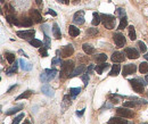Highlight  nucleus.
I'll return each instance as SVG.
<instances>
[{"instance_id": "nucleus-31", "label": "nucleus", "mask_w": 148, "mask_h": 124, "mask_svg": "<svg viewBox=\"0 0 148 124\" xmlns=\"http://www.w3.org/2000/svg\"><path fill=\"white\" fill-rule=\"evenodd\" d=\"M17 68H18V65H17V63L15 62V65H13L11 68L6 69V74H7V75H11V74H14V73L17 71Z\"/></svg>"}, {"instance_id": "nucleus-43", "label": "nucleus", "mask_w": 148, "mask_h": 124, "mask_svg": "<svg viewBox=\"0 0 148 124\" xmlns=\"http://www.w3.org/2000/svg\"><path fill=\"white\" fill-rule=\"evenodd\" d=\"M116 13H118V16H121V17H124V16H125V10L122 9V8H118V9H116Z\"/></svg>"}, {"instance_id": "nucleus-17", "label": "nucleus", "mask_w": 148, "mask_h": 124, "mask_svg": "<svg viewBox=\"0 0 148 124\" xmlns=\"http://www.w3.org/2000/svg\"><path fill=\"white\" fill-rule=\"evenodd\" d=\"M82 48H83V50H84V53H86L87 55H92V54H95V51H96V49H95L91 44H88V43H83Z\"/></svg>"}, {"instance_id": "nucleus-52", "label": "nucleus", "mask_w": 148, "mask_h": 124, "mask_svg": "<svg viewBox=\"0 0 148 124\" xmlns=\"http://www.w3.org/2000/svg\"><path fill=\"white\" fill-rule=\"evenodd\" d=\"M144 57H145V59H147V61H148V53H146V54H145V56H144Z\"/></svg>"}, {"instance_id": "nucleus-42", "label": "nucleus", "mask_w": 148, "mask_h": 124, "mask_svg": "<svg viewBox=\"0 0 148 124\" xmlns=\"http://www.w3.org/2000/svg\"><path fill=\"white\" fill-rule=\"evenodd\" d=\"M98 33V30L97 29H88L87 30V34L88 35H96Z\"/></svg>"}, {"instance_id": "nucleus-20", "label": "nucleus", "mask_w": 148, "mask_h": 124, "mask_svg": "<svg viewBox=\"0 0 148 124\" xmlns=\"http://www.w3.org/2000/svg\"><path fill=\"white\" fill-rule=\"evenodd\" d=\"M92 17H93V18H92L91 24H92L93 26H97V25H98V24L101 22V17H100V15H99L98 13H96V11L92 14Z\"/></svg>"}, {"instance_id": "nucleus-46", "label": "nucleus", "mask_w": 148, "mask_h": 124, "mask_svg": "<svg viewBox=\"0 0 148 124\" xmlns=\"http://www.w3.org/2000/svg\"><path fill=\"white\" fill-rule=\"evenodd\" d=\"M41 30L45 32V34H48L49 33V26L48 25H42L41 26Z\"/></svg>"}, {"instance_id": "nucleus-35", "label": "nucleus", "mask_w": 148, "mask_h": 124, "mask_svg": "<svg viewBox=\"0 0 148 124\" xmlns=\"http://www.w3.org/2000/svg\"><path fill=\"white\" fill-rule=\"evenodd\" d=\"M138 47H139V49H140V51L141 53H146V50H147V47H146V44L143 42V41H138Z\"/></svg>"}, {"instance_id": "nucleus-18", "label": "nucleus", "mask_w": 148, "mask_h": 124, "mask_svg": "<svg viewBox=\"0 0 148 124\" xmlns=\"http://www.w3.org/2000/svg\"><path fill=\"white\" fill-rule=\"evenodd\" d=\"M18 62H20V64H21V67H22V69H23V71L29 72V71H31V69H32V67H33V66H32V64L25 62L24 59H20Z\"/></svg>"}, {"instance_id": "nucleus-16", "label": "nucleus", "mask_w": 148, "mask_h": 124, "mask_svg": "<svg viewBox=\"0 0 148 124\" xmlns=\"http://www.w3.org/2000/svg\"><path fill=\"white\" fill-rule=\"evenodd\" d=\"M109 124H131L129 123L124 117H112L109 120Z\"/></svg>"}, {"instance_id": "nucleus-34", "label": "nucleus", "mask_w": 148, "mask_h": 124, "mask_svg": "<svg viewBox=\"0 0 148 124\" xmlns=\"http://www.w3.org/2000/svg\"><path fill=\"white\" fill-rule=\"evenodd\" d=\"M81 92V88H71L70 89V94L74 98L75 96H78L79 93Z\"/></svg>"}, {"instance_id": "nucleus-30", "label": "nucleus", "mask_w": 148, "mask_h": 124, "mask_svg": "<svg viewBox=\"0 0 148 124\" xmlns=\"http://www.w3.org/2000/svg\"><path fill=\"white\" fill-rule=\"evenodd\" d=\"M129 36H130V39H131L132 41H133V40H136V38H137L133 25H130V26H129Z\"/></svg>"}, {"instance_id": "nucleus-39", "label": "nucleus", "mask_w": 148, "mask_h": 124, "mask_svg": "<svg viewBox=\"0 0 148 124\" xmlns=\"http://www.w3.org/2000/svg\"><path fill=\"white\" fill-rule=\"evenodd\" d=\"M39 53H40V55H41L42 57H47V56H48V51H47V48H46V47L40 48V49H39Z\"/></svg>"}, {"instance_id": "nucleus-55", "label": "nucleus", "mask_w": 148, "mask_h": 124, "mask_svg": "<svg viewBox=\"0 0 148 124\" xmlns=\"http://www.w3.org/2000/svg\"><path fill=\"white\" fill-rule=\"evenodd\" d=\"M73 2H75V3H76V2H80V0H73Z\"/></svg>"}, {"instance_id": "nucleus-1", "label": "nucleus", "mask_w": 148, "mask_h": 124, "mask_svg": "<svg viewBox=\"0 0 148 124\" xmlns=\"http://www.w3.org/2000/svg\"><path fill=\"white\" fill-rule=\"evenodd\" d=\"M73 71H74V63L72 62V61H66L65 63L61 64V67H60V78H63V79L70 78Z\"/></svg>"}, {"instance_id": "nucleus-8", "label": "nucleus", "mask_w": 148, "mask_h": 124, "mask_svg": "<svg viewBox=\"0 0 148 124\" xmlns=\"http://www.w3.org/2000/svg\"><path fill=\"white\" fill-rule=\"evenodd\" d=\"M30 15H31V18L33 20V22H34V23H41V22L43 21V18H42L41 14H40V13H39V10H36V9H31Z\"/></svg>"}, {"instance_id": "nucleus-2", "label": "nucleus", "mask_w": 148, "mask_h": 124, "mask_svg": "<svg viewBox=\"0 0 148 124\" xmlns=\"http://www.w3.org/2000/svg\"><path fill=\"white\" fill-rule=\"evenodd\" d=\"M130 83L133 88V90L138 93H143L145 91V86H147V81L143 80V79H133L130 80Z\"/></svg>"}, {"instance_id": "nucleus-56", "label": "nucleus", "mask_w": 148, "mask_h": 124, "mask_svg": "<svg viewBox=\"0 0 148 124\" xmlns=\"http://www.w3.org/2000/svg\"><path fill=\"white\" fill-rule=\"evenodd\" d=\"M59 2H63V3H65V2H64V0H58Z\"/></svg>"}, {"instance_id": "nucleus-36", "label": "nucleus", "mask_w": 148, "mask_h": 124, "mask_svg": "<svg viewBox=\"0 0 148 124\" xmlns=\"http://www.w3.org/2000/svg\"><path fill=\"white\" fill-rule=\"evenodd\" d=\"M40 80H41V82H43V83L49 82V81H48V76H47V74H46V72H45V71H43V72H41V74H40Z\"/></svg>"}, {"instance_id": "nucleus-48", "label": "nucleus", "mask_w": 148, "mask_h": 124, "mask_svg": "<svg viewBox=\"0 0 148 124\" xmlns=\"http://www.w3.org/2000/svg\"><path fill=\"white\" fill-rule=\"evenodd\" d=\"M16 88H17V86H16V84H15V86H13V87H10V88L7 90V93H10L14 89H16Z\"/></svg>"}, {"instance_id": "nucleus-13", "label": "nucleus", "mask_w": 148, "mask_h": 124, "mask_svg": "<svg viewBox=\"0 0 148 124\" xmlns=\"http://www.w3.org/2000/svg\"><path fill=\"white\" fill-rule=\"evenodd\" d=\"M41 91H42V93H43V94H46V96H48V97H54V94H55L54 89H51V87H49L48 84L42 86Z\"/></svg>"}, {"instance_id": "nucleus-22", "label": "nucleus", "mask_w": 148, "mask_h": 124, "mask_svg": "<svg viewBox=\"0 0 148 124\" xmlns=\"http://www.w3.org/2000/svg\"><path fill=\"white\" fill-rule=\"evenodd\" d=\"M53 34H54V36H55L56 39H60V36H61V34H60V29L58 28L57 23H54V25H53Z\"/></svg>"}, {"instance_id": "nucleus-47", "label": "nucleus", "mask_w": 148, "mask_h": 124, "mask_svg": "<svg viewBox=\"0 0 148 124\" xmlns=\"http://www.w3.org/2000/svg\"><path fill=\"white\" fill-rule=\"evenodd\" d=\"M93 71V65H89V67L87 68V74H91Z\"/></svg>"}, {"instance_id": "nucleus-3", "label": "nucleus", "mask_w": 148, "mask_h": 124, "mask_svg": "<svg viewBox=\"0 0 148 124\" xmlns=\"http://www.w3.org/2000/svg\"><path fill=\"white\" fill-rule=\"evenodd\" d=\"M100 17H101V23L106 29H108V30L114 29V26H115V17L114 16L108 15V14H101Z\"/></svg>"}, {"instance_id": "nucleus-38", "label": "nucleus", "mask_w": 148, "mask_h": 124, "mask_svg": "<svg viewBox=\"0 0 148 124\" xmlns=\"http://www.w3.org/2000/svg\"><path fill=\"white\" fill-rule=\"evenodd\" d=\"M22 119H24V114H23V113H22V114H20L18 116H16V117L14 119V121H13V123L11 124H18L20 122H21V120H22Z\"/></svg>"}, {"instance_id": "nucleus-37", "label": "nucleus", "mask_w": 148, "mask_h": 124, "mask_svg": "<svg viewBox=\"0 0 148 124\" xmlns=\"http://www.w3.org/2000/svg\"><path fill=\"white\" fill-rule=\"evenodd\" d=\"M137 104L132 100V101H125L124 104H123V107H128V108H133L134 106H136Z\"/></svg>"}, {"instance_id": "nucleus-24", "label": "nucleus", "mask_w": 148, "mask_h": 124, "mask_svg": "<svg viewBox=\"0 0 148 124\" xmlns=\"http://www.w3.org/2000/svg\"><path fill=\"white\" fill-rule=\"evenodd\" d=\"M106 59H107V55L106 54H98L96 57H95V61L97 63H105L106 62Z\"/></svg>"}, {"instance_id": "nucleus-59", "label": "nucleus", "mask_w": 148, "mask_h": 124, "mask_svg": "<svg viewBox=\"0 0 148 124\" xmlns=\"http://www.w3.org/2000/svg\"><path fill=\"white\" fill-rule=\"evenodd\" d=\"M143 124H148V123H143Z\"/></svg>"}, {"instance_id": "nucleus-60", "label": "nucleus", "mask_w": 148, "mask_h": 124, "mask_svg": "<svg viewBox=\"0 0 148 124\" xmlns=\"http://www.w3.org/2000/svg\"><path fill=\"white\" fill-rule=\"evenodd\" d=\"M147 96H148V92H147Z\"/></svg>"}, {"instance_id": "nucleus-6", "label": "nucleus", "mask_w": 148, "mask_h": 124, "mask_svg": "<svg viewBox=\"0 0 148 124\" xmlns=\"http://www.w3.org/2000/svg\"><path fill=\"white\" fill-rule=\"evenodd\" d=\"M136 71H137V65H134V64H128V65H124L123 71H122V73H123L122 75L123 76H128L130 74H134Z\"/></svg>"}, {"instance_id": "nucleus-57", "label": "nucleus", "mask_w": 148, "mask_h": 124, "mask_svg": "<svg viewBox=\"0 0 148 124\" xmlns=\"http://www.w3.org/2000/svg\"><path fill=\"white\" fill-rule=\"evenodd\" d=\"M146 81H147V82H148V75H147V76H146Z\"/></svg>"}, {"instance_id": "nucleus-9", "label": "nucleus", "mask_w": 148, "mask_h": 124, "mask_svg": "<svg viewBox=\"0 0 148 124\" xmlns=\"http://www.w3.org/2000/svg\"><path fill=\"white\" fill-rule=\"evenodd\" d=\"M73 53H74V48H73V46H72V44H67V46H65V47L61 49V51H60L61 57H64V58L70 57Z\"/></svg>"}, {"instance_id": "nucleus-25", "label": "nucleus", "mask_w": 148, "mask_h": 124, "mask_svg": "<svg viewBox=\"0 0 148 124\" xmlns=\"http://www.w3.org/2000/svg\"><path fill=\"white\" fill-rule=\"evenodd\" d=\"M23 108V106L21 105V106H16V107H13V108H10L9 111H7L6 112V116H9V115H13V114H15V113H17L18 111H21Z\"/></svg>"}, {"instance_id": "nucleus-10", "label": "nucleus", "mask_w": 148, "mask_h": 124, "mask_svg": "<svg viewBox=\"0 0 148 124\" xmlns=\"http://www.w3.org/2000/svg\"><path fill=\"white\" fill-rule=\"evenodd\" d=\"M125 55L130 59H137V58H139V53L134 48H125Z\"/></svg>"}, {"instance_id": "nucleus-50", "label": "nucleus", "mask_w": 148, "mask_h": 124, "mask_svg": "<svg viewBox=\"0 0 148 124\" xmlns=\"http://www.w3.org/2000/svg\"><path fill=\"white\" fill-rule=\"evenodd\" d=\"M84 111H86V109H82V111H80V112L78 111V112H76V115H78V116H82V115L84 114Z\"/></svg>"}, {"instance_id": "nucleus-5", "label": "nucleus", "mask_w": 148, "mask_h": 124, "mask_svg": "<svg viewBox=\"0 0 148 124\" xmlns=\"http://www.w3.org/2000/svg\"><path fill=\"white\" fill-rule=\"evenodd\" d=\"M113 40H114L116 47H118V48H122L125 44V38L121 32H116L113 34Z\"/></svg>"}, {"instance_id": "nucleus-54", "label": "nucleus", "mask_w": 148, "mask_h": 124, "mask_svg": "<svg viewBox=\"0 0 148 124\" xmlns=\"http://www.w3.org/2000/svg\"><path fill=\"white\" fill-rule=\"evenodd\" d=\"M23 124H31L30 123V121H28V120H26V121H24V123Z\"/></svg>"}, {"instance_id": "nucleus-26", "label": "nucleus", "mask_w": 148, "mask_h": 124, "mask_svg": "<svg viewBox=\"0 0 148 124\" xmlns=\"http://www.w3.org/2000/svg\"><path fill=\"white\" fill-rule=\"evenodd\" d=\"M33 24V20L32 18H29V17H24L21 22V25L20 26H31Z\"/></svg>"}, {"instance_id": "nucleus-29", "label": "nucleus", "mask_w": 148, "mask_h": 124, "mask_svg": "<svg viewBox=\"0 0 148 124\" xmlns=\"http://www.w3.org/2000/svg\"><path fill=\"white\" fill-rule=\"evenodd\" d=\"M30 44L35 47V48H40L42 46V41H40L38 39H32V40H30Z\"/></svg>"}, {"instance_id": "nucleus-58", "label": "nucleus", "mask_w": 148, "mask_h": 124, "mask_svg": "<svg viewBox=\"0 0 148 124\" xmlns=\"http://www.w3.org/2000/svg\"><path fill=\"white\" fill-rule=\"evenodd\" d=\"M1 2H3V0H1Z\"/></svg>"}, {"instance_id": "nucleus-11", "label": "nucleus", "mask_w": 148, "mask_h": 124, "mask_svg": "<svg viewBox=\"0 0 148 124\" xmlns=\"http://www.w3.org/2000/svg\"><path fill=\"white\" fill-rule=\"evenodd\" d=\"M20 38H22V39H32L33 36H34V34H35V32L34 30H28V31H17L16 33Z\"/></svg>"}, {"instance_id": "nucleus-53", "label": "nucleus", "mask_w": 148, "mask_h": 124, "mask_svg": "<svg viewBox=\"0 0 148 124\" xmlns=\"http://www.w3.org/2000/svg\"><path fill=\"white\" fill-rule=\"evenodd\" d=\"M64 2H65L66 5H68V3H70V0H64Z\"/></svg>"}, {"instance_id": "nucleus-19", "label": "nucleus", "mask_w": 148, "mask_h": 124, "mask_svg": "<svg viewBox=\"0 0 148 124\" xmlns=\"http://www.w3.org/2000/svg\"><path fill=\"white\" fill-rule=\"evenodd\" d=\"M68 33H70V35H71V36L75 38V36H78V35H79L80 30H79L76 26H74V25H70V26H68Z\"/></svg>"}, {"instance_id": "nucleus-12", "label": "nucleus", "mask_w": 148, "mask_h": 124, "mask_svg": "<svg viewBox=\"0 0 148 124\" xmlns=\"http://www.w3.org/2000/svg\"><path fill=\"white\" fill-rule=\"evenodd\" d=\"M124 54L123 53H120V51H115L113 53V55L111 56V59L113 63H121L124 61Z\"/></svg>"}, {"instance_id": "nucleus-15", "label": "nucleus", "mask_w": 148, "mask_h": 124, "mask_svg": "<svg viewBox=\"0 0 148 124\" xmlns=\"http://www.w3.org/2000/svg\"><path fill=\"white\" fill-rule=\"evenodd\" d=\"M45 72H46V74H47V76H48V81L54 80V79H55V76H56V74L58 73L56 68H53V69L47 68V69H45Z\"/></svg>"}, {"instance_id": "nucleus-4", "label": "nucleus", "mask_w": 148, "mask_h": 124, "mask_svg": "<svg viewBox=\"0 0 148 124\" xmlns=\"http://www.w3.org/2000/svg\"><path fill=\"white\" fill-rule=\"evenodd\" d=\"M116 114L121 117H124V119H132L133 117V111H130L128 107H120L116 108Z\"/></svg>"}, {"instance_id": "nucleus-44", "label": "nucleus", "mask_w": 148, "mask_h": 124, "mask_svg": "<svg viewBox=\"0 0 148 124\" xmlns=\"http://www.w3.org/2000/svg\"><path fill=\"white\" fill-rule=\"evenodd\" d=\"M89 80H90V78H89V75H88V74H86V75H83V76H82V81H83V83H84V86H88Z\"/></svg>"}, {"instance_id": "nucleus-27", "label": "nucleus", "mask_w": 148, "mask_h": 124, "mask_svg": "<svg viewBox=\"0 0 148 124\" xmlns=\"http://www.w3.org/2000/svg\"><path fill=\"white\" fill-rule=\"evenodd\" d=\"M128 26V20L126 17H121V21H120V24H118V30H124L125 28Z\"/></svg>"}, {"instance_id": "nucleus-40", "label": "nucleus", "mask_w": 148, "mask_h": 124, "mask_svg": "<svg viewBox=\"0 0 148 124\" xmlns=\"http://www.w3.org/2000/svg\"><path fill=\"white\" fill-rule=\"evenodd\" d=\"M45 44H46V48H50V38L48 36V34L45 35Z\"/></svg>"}, {"instance_id": "nucleus-45", "label": "nucleus", "mask_w": 148, "mask_h": 124, "mask_svg": "<svg viewBox=\"0 0 148 124\" xmlns=\"http://www.w3.org/2000/svg\"><path fill=\"white\" fill-rule=\"evenodd\" d=\"M108 98L112 100V102H115V104L118 102V99L115 97V94H109V96H108Z\"/></svg>"}, {"instance_id": "nucleus-49", "label": "nucleus", "mask_w": 148, "mask_h": 124, "mask_svg": "<svg viewBox=\"0 0 148 124\" xmlns=\"http://www.w3.org/2000/svg\"><path fill=\"white\" fill-rule=\"evenodd\" d=\"M48 13H49L51 16H54V17H56V16H57V14H56V13H55L53 9H49V10H48Z\"/></svg>"}, {"instance_id": "nucleus-32", "label": "nucleus", "mask_w": 148, "mask_h": 124, "mask_svg": "<svg viewBox=\"0 0 148 124\" xmlns=\"http://www.w3.org/2000/svg\"><path fill=\"white\" fill-rule=\"evenodd\" d=\"M5 57H6L7 62L9 63V64H13L14 61H15V55L11 54V53H6V54H5Z\"/></svg>"}, {"instance_id": "nucleus-14", "label": "nucleus", "mask_w": 148, "mask_h": 124, "mask_svg": "<svg viewBox=\"0 0 148 124\" xmlns=\"http://www.w3.org/2000/svg\"><path fill=\"white\" fill-rule=\"evenodd\" d=\"M84 71H86V66H84V65H79V66H78V67L72 72V74H71V76H70V78L78 76L79 74H82Z\"/></svg>"}, {"instance_id": "nucleus-21", "label": "nucleus", "mask_w": 148, "mask_h": 124, "mask_svg": "<svg viewBox=\"0 0 148 124\" xmlns=\"http://www.w3.org/2000/svg\"><path fill=\"white\" fill-rule=\"evenodd\" d=\"M107 67H108V64H107V63H101L100 65H97V66L95 67V69H96L97 74H103L104 69H106Z\"/></svg>"}, {"instance_id": "nucleus-41", "label": "nucleus", "mask_w": 148, "mask_h": 124, "mask_svg": "<svg viewBox=\"0 0 148 124\" xmlns=\"http://www.w3.org/2000/svg\"><path fill=\"white\" fill-rule=\"evenodd\" d=\"M51 64H53V65H61V64H63V62H61V59H60V58H58V57H55V58H53Z\"/></svg>"}, {"instance_id": "nucleus-7", "label": "nucleus", "mask_w": 148, "mask_h": 124, "mask_svg": "<svg viewBox=\"0 0 148 124\" xmlns=\"http://www.w3.org/2000/svg\"><path fill=\"white\" fill-rule=\"evenodd\" d=\"M73 23L76 24V25H82L84 23V11L83 10H80V11L74 14Z\"/></svg>"}, {"instance_id": "nucleus-23", "label": "nucleus", "mask_w": 148, "mask_h": 124, "mask_svg": "<svg viewBox=\"0 0 148 124\" xmlns=\"http://www.w3.org/2000/svg\"><path fill=\"white\" fill-rule=\"evenodd\" d=\"M120 69H121V66L120 65H118V64L113 65V67H112V69L109 72V75L111 76H116L118 73H120Z\"/></svg>"}, {"instance_id": "nucleus-28", "label": "nucleus", "mask_w": 148, "mask_h": 124, "mask_svg": "<svg viewBox=\"0 0 148 124\" xmlns=\"http://www.w3.org/2000/svg\"><path fill=\"white\" fill-rule=\"evenodd\" d=\"M139 72H140L141 74H146V73H148V63L144 62L139 65Z\"/></svg>"}, {"instance_id": "nucleus-51", "label": "nucleus", "mask_w": 148, "mask_h": 124, "mask_svg": "<svg viewBox=\"0 0 148 124\" xmlns=\"http://www.w3.org/2000/svg\"><path fill=\"white\" fill-rule=\"evenodd\" d=\"M35 2H36L38 5H41V2H42V0H35Z\"/></svg>"}, {"instance_id": "nucleus-33", "label": "nucleus", "mask_w": 148, "mask_h": 124, "mask_svg": "<svg viewBox=\"0 0 148 124\" xmlns=\"http://www.w3.org/2000/svg\"><path fill=\"white\" fill-rule=\"evenodd\" d=\"M31 94H32V91H31V90H28V91L23 92L22 94H20V96L16 98V100H20V99H26V98H29Z\"/></svg>"}]
</instances>
